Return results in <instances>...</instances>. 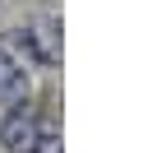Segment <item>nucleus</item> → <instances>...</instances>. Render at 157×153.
<instances>
[{
	"label": "nucleus",
	"mask_w": 157,
	"mask_h": 153,
	"mask_svg": "<svg viewBox=\"0 0 157 153\" xmlns=\"http://www.w3.org/2000/svg\"><path fill=\"white\" fill-rule=\"evenodd\" d=\"M33 153H60V139L42 130V135H37V144H33Z\"/></svg>",
	"instance_id": "nucleus-3"
},
{
	"label": "nucleus",
	"mask_w": 157,
	"mask_h": 153,
	"mask_svg": "<svg viewBox=\"0 0 157 153\" xmlns=\"http://www.w3.org/2000/svg\"><path fill=\"white\" fill-rule=\"evenodd\" d=\"M37 135H42V116L33 107H23V102H14L5 111V121H0V144H5L10 153H33Z\"/></svg>",
	"instance_id": "nucleus-1"
},
{
	"label": "nucleus",
	"mask_w": 157,
	"mask_h": 153,
	"mask_svg": "<svg viewBox=\"0 0 157 153\" xmlns=\"http://www.w3.org/2000/svg\"><path fill=\"white\" fill-rule=\"evenodd\" d=\"M23 93H28V70L10 56H0V102L14 107V102H23Z\"/></svg>",
	"instance_id": "nucleus-2"
}]
</instances>
